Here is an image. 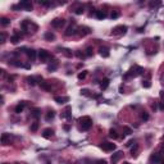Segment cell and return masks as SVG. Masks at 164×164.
I'll return each mask as SVG.
<instances>
[{
  "label": "cell",
  "instance_id": "42",
  "mask_svg": "<svg viewBox=\"0 0 164 164\" xmlns=\"http://www.w3.org/2000/svg\"><path fill=\"white\" fill-rule=\"evenodd\" d=\"M57 67H58L57 64H53V65H49V67H47V69L51 72V70H55V69H57Z\"/></svg>",
  "mask_w": 164,
  "mask_h": 164
},
{
  "label": "cell",
  "instance_id": "23",
  "mask_svg": "<svg viewBox=\"0 0 164 164\" xmlns=\"http://www.w3.org/2000/svg\"><path fill=\"white\" fill-rule=\"evenodd\" d=\"M40 87L44 89V90H46V91H50V90H51V87L49 86L47 82H40Z\"/></svg>",
  "mask_w": 164,
  "mask_h": 164
},
{
  "label": "cell",
  "instance_id": "12",
  "mask_svg": "<svg viewBox=\"0 0 164 164\" xmlns=\"http://www.w3.org/2000/svg\"><path fill=\"white\" fill-rule=\"evenodd\" d=\"M42 136H44L45 139H51V137L54 136V131L51 128H45L42 131Z\"/></svg>",
  "mask_w": 164,
  "mask_h": 164
},
{
  "label": "cell",
  "instance_id": "36",
  "mask_svg": "<svg viewBox=\"0 0 164 164\" xmlns=\"http://www.w3.org/2000/svg\"><path fill=\"white\" fill-rule=\"evenodd\" d=\"M92 53H94V51H92V49H91V47H87V49H86V57H91V55H92Z\"/></svg>",
  "mask_w": 164,
  "mask_h": 164
},
{
  "label": "cell",
  "instance_id": "3",
  "mask_svg": "<svg viewBox=\"0 0 164 164\" xmlns=\"http://www.w3.org/2000/svg\"><path fill=\"white\" fill-rule=\"evenodd\" d=\"M32 3L31 1H21L18 5H13V9H24V10H32Z\"/></svg>",
  "mask_w": 164,
  "mask_h": 164
},
{
  "label": "cell",
  "instance_id": "46",
  "mask_svg": "<svg viewBox=\"0 0 164 164\" xmlns=\"http://www.w3.org/2000/svg\"><path fill=\"white\" fill-rule=\"evenodd\" d=\"M96 164H106V160H105V159H103V160H97Z\"/></svg>",
  "mask_w": 164,
  "mask_h": 164
},
{
  "label": "cell",
  "instance_id": "28",
  "mask_svg": "<svg viewBox=\"0 0 164 164\" xmlns=\"http://www.w3.org/2000/svg\"><path fill=\"white\" fill-rule=\"evenodd\" d=\"M109 136H110L112 139H118L117 131H116V129H110V131H109Z\"/></svg>",
  "mask_w": 164,
  "mask_h": 164
},
{
  "label": "cell",
  "instance_id": "24",
  "mask_svg": "<svg viewBox=\"0 0 164 164\" xmlns=\"http://www.w3.org/2000/svg\"><path fill=\"white\" fill-rule=\"evenodd\" d=\"M10 41H12V44H18L19 41H21V36L18 35H14L10 37Z\"/></svg>",
  "mask_w": 164,
  "mask_h": 164
},
{
  "label": "cell",
  "instance_id": "8",
  "mask_svg": "<svg viewBox=\"0 0 164 164\" xmlns=\"http://www.w3.org/2000/svg\"><path fill=\"white\" fill-rule=\"evenodd\" d=\"M162 155L160 154H152L151 156H150V159H149V164H158L162 162Z\"/></svg>",
  "mask_w": 164,
  "mask_h": 164
},
{
  "label": "cell",
  "instance_id": "9",
  "mask_svg": "<svg viewBox=\"0 0 164 164\" xmlns=\"http://www.w3.org/2000/svg\"><path fill=\"white\" fill-rule=\"evenodd\" d=\"M39 58L41 62H45L47 59L50 58V54H49V51L45 50V49H41V50H39Z\"/></svg>",
  "mask_w": 164,
  "mask_h": 164
},
{
  "label": "cell",
  "instance_id": "21",
  "mask_svg": "<svg viewBox=\"0 0 164 164\" xmlns=\"http://www.w3.org/2000/svg\"><path fill=\"white\" fill-rule=\"evenodd\" d=\"M40 114H41V109H39V108H35V109H32V117L39 118V117H40Z\"/></svg>",
  "mask_w": 164,
  "mask_h": 164
},
{
  "label": "cell",
  "instance_id": "38",
  "mask_svg": "<svg viewBox=\"0 0 164 164\" xmlns=\"http://www.w3.org/2000/svg\"><path fill=\"white\" fill-rule=\"evenodd\" d=\"M110 17H112V19H116V18H118V17H119V12H117V10H116V12H113Z\"/></svg>",
  "mask_w": 164,
  "mask_h": 164
},
{
  "label": "cell",
  "instance_id": "37",
  "mask_svg": "<svg viewBox=\"0 0 164 164\" xmlns=\"http://www.w3.org/2000/svg\"><path fill=\"white\" fill-rule=\"evenodd\" d=\"M27 81H28L30 85H32V86L36 83V81H35V78H34V77H28V78H27Z\"/></svg>",
  "mask_w": 164,
  "mask_h": 164
},
{
  "label": "cell",
  "instance_id": "5",
  "mask_svg": "<svg viewBox=\"0 0 164 164\" xmlns=\"http://www.w3.org/2000/svg\"><path fill=\"white\" fill-rule=\"evenodd\" d=\"M31 27H37L35 23H32L31 21H28V19H24L23 22L21 23V28L26 31V32H31Z\"/></svg>",
  "mask_w": 164,
  "mask_h": 164
},
{
  "label": "cell",
  "instance_id": "39",
  "mask_svg": "<svg viewBox=\"0 0 164 164\" xmlns=\"http://www.w3.org/2000/svg\"><path fill=\"white\" fill-rule=\"evenodd\" d=\"M141 118H142V121H147V119H149V114L144 112V113L141 114Z\"/></svg>",
  "mask_w": 164,
  "mask_h": 164
},
{
  "label": "cell",
  "instance_id": "31",
  "mask_svg": "<svg viewBox=\"0 0 164 164\" xmlns=\"http://www.w3.org/2000/svg\"><path fill=\"white\" fill-rule=\"evenodd\" d=\"M37 128H39V122L36 121V122H34V123L31 124V131H32V132H36Z\"/></svg>",
  "mask_w": 164,
  "mask_h": 164
},
{
  "label": "cell",
  "instance_id": "7",
  "mask_svg": "<svg viewBox=\"0 0 164 164\" xmlns=\"http://www.w3.org/2000/svg\"><path fill=\"white\" fill-rule=\"evenodd\" d=\"M122 156H123V151L114 152V154L112 155V158H110V162H112V164H117L118 162L122 159Z\"/></svg>",
  "mask_w": 164,
  "mask_h": 164
},
{
  "label": "cell",
  "instance_id": "50",
  "mask_svg": "<svg viewBox=\"0 0 164 164\" xmlns=\"http://www.w3.org/2000/svg\"><path fill=\"white\" fill-rule=\"evenodd\" d=\"M162 81H163V83H164V78H163V80H162Z\"/></svg>",
  "mask_w": 164,
  "mask_h": 164
},
{
  "label": "cell",
  "instance_id": "44",
  "mask_svg": "<svg viewBox=\"0 0 164 164\" xmlns=\"http://www.w3.org/2000/svg\"><path fill=\"white\" fill-rule=\"evenodd\" d=\"M159 108H160V110H164V99L159 103Z\"/></svg>",
  "mask_w": 164,
  "mask_h": 164
},
{
  "label": "cell",
  "instance_id": "15",
  "mask_svg": "<svg viewBox=\"0 0 164 164\" xmlns=\"http://www.w3.org/2000/svg\"><path fill=\"white\" fill-rule=\"evenodd\" d=\"M10 142V135L9 133H3L1 135V144L3 145H8Z\"/></svg>",
  "mask_w": 164,
  "mask_h": 164
},
{
  "label": "cell",
  "instance_id": "49",
  "mask_svg": "<svg viewBox=\"0 0 164 164\" xmlns=\"http://www.w3.org/2000/svg\"><path fill=\"white\" fill-rule=\"evenodd\" d=\"M123 164H129V163H128V162H124V163H123Z\"/></svg>",
  "mask_w": 164,
  "mask_h": 164
},
{
  "label": "cell",
  "instance_id": "6",
  "mask_svg": "<svg viewBox=\"0 0 164 164\" xmlns=\"http://www.w3.org/2000/svg\"><path fill=\"white\" fill-rule=\"evenodd\" d=\"M100 147L104 150V151H114L116 150V144H113V142H103L101 145H100Z\"/></svg>",
  "mask_w": 164,
  "mask_h": 164
},
{
  "label": "cell",
  "instance_id": "4",
  "mask_svg": "<svg viewBox=\"0 0 164 164\" xmlns=\"http://www.w3.org/2000/svg\"><path fill=\"white\" fill-rule=\"evenodd\" d=\"M126 32H127V26H123V24H121V26H117V27H114V28H113V31H112V35L121 36V35H124Z\"/></svg>",
  "mask_w": 164,
  "mask_h": 164
},
{
  "label": "cell",
  "instance_id": "34",
  "mask_svg": "<svg viewBox=\"0 0 164 164\" xmlns=\"http://www.w3.org/2000/svg\"><path fill=\"white\" fill-rule=\"evenodd\" d=\"M151 86V83L149 80H145V81H142V87H145V89H149Z\"/></svg>",
  "mask_w": 164,
  "mask_h": 164
},
{
  "label": "cell",
  "instance_id": "2",
  "mask_svg": "<svg viewBox=\"0 0 164 164\" xmlns=\"http://www.w3.org/2000/svg\"><path fill=\"white\" fill-rule=\"evenodd\" d=\"M78 123H80V128H81L82 131H87V129L91 128V126H92L91 118L87 117V116L80 118V119H78Z\"/></svg>",
  "mask_w": 164,
  "mask_h": 164
},
{
  "label": "cell",
  "instance_id": "33",
  "mask_svg": "<svg viewBox=\"0 0 164 164\" xmlns=\"http://www.w3.org/2000/svg\"><path fill=\"white\" fill-rule=\"evenodd\" d=\"M5 40H7V34H5V32H1V34H0V42L4 44Z\"/></svg>",
  "mask_w": 164,
  "mask_h": 164
},
{
  "label": "cell",
  "instance_id": "30",
  "mask_svg": "<svg viewBox=\"0 0 164 164\" xmlns=\"http://www.w3.org/2000/svg\"><path fill=\"white\" fill-rule=\"evenodd\" d=\"M0 23L3 24V26H8V24L10 23V21H9L8 18H5V17H3V18L0 19Z\"/></svg>",
  "mask_w": 164,
  "mask_h": 164
},
{
  "label": "cell",
  "instance_id": "43",
  "mask_svg": "<svg viewBox=\"0 0 164 164\" xmlns=\"http://www.w3.org/2000/svg\"><path fill=\"white\" fill-rule=\"evenodd\" d=\"M123 131L126 132V135H131V133H132V131H131L128 127H123Z\"/></svg>",
  "mask_w": 164,
  "mask_h": 164
},
{
  "label": "cell",
  "instance_id": "26",
  "mask_svg": "<svg viewBox=\"0 0 164 164\" xmlns=\"http://www.w3.org/2000/svg\"><path fill=\"white\" fill-rule=\"evenodd\" d=\"M73 34H76V27H68V30H67V32H65V35L67 36H70V35H73Z\"/></svg>",
  "mask_w": 164,
  "mask_h": 164
},
{
  "label": "cell",
  "instance_id": "41",
  "mask_svg": "<svg viewBox=\"0 0 164 164\" xmlns=\"http://www.w3.org/2000/svg\"><path fill=\"white\" fill-rule=\"evenodd\" d=\"M39 3H40L41 5H45V7H50V5H51V3H49V1H41V0H40Z\"/></svg>",
  "mask_w": 164,
  "mask_h": 164
},
{
  "label": "cell",
  "instance_id": "11",
  "mask_svg": "<svg viewBox=\"0 0 164 164\" xmlns=\"http://www.w3.org/2000/svg\"><path fill=\"white\" fill-rule=\"evenodd\" d=\"M54 100H55L58 104H64V103H68V101H69V97H68V96H55Z\"/></svg>",
  "mask_w": 164,
  "mask_h": 164
},
{
  "label": "cell",
  "instance_id": "19",
  "mask_svg": "<svg viewBox=\"0 0 164 164\" xmlns=\"http://www.w3.org/2000/svg\"><path fill=\"white\" fill-rule=\"evenodd\" d=\"M62 117L67 118V119H70V118H72V116H70V106H67V108H65V110H64V113L62 114Z\"/></svg>",
  "mask_w": 164,
  "mask_h": 164
},
{
  "label": "cell",
  "instance_id": "45",
  "mask_svg": "<svg viewBox=\"0 0 164 164\" xmlns=\"http://www.w3.org/2000/svg\"><path fill=\"white\" fill-rule=\"evenodd\" d=\"M135 144H136V140H131V141H128L127 146H132V145H135Z\"/></svg>",
  "mask_w": 164,
  "mask_h": 164
},
{
  "label": "cell",
  "instance_id": "47",
  "mask_svg": "<svg viewBox=\"0 0 164 164\" xmlns=\"http://www.w3.org/2000/svg\"><path fill=\"white\" fill-rule=\"evenodd\" d=\"M160 97H164V91H160Z\"/></svg>",
  "mask_w": 164,
  "mask_h": 164
},
{
  "label": "cell",
  "instance_id": "20",
  "mask_svg": "<svg viewBox=\"0 0 164 164\" xmlns=\"http://www.w3.org/2000/svg\"><path fill=\"white\" fill-rule=\"evenodd\" d=\"M105 17H106V13L105 12H103V10H97V12H96V18H97V19H100V21H101V19H104Z\"/></svg>",
  "mask_w": 164,
  "mask_h": 164
},
{
  "label": "cell",
  "instance_id": "48",
  "mask_svg": "<svg viewBox=\"0 0 164 164\" xmlns=\"http://www.w3.org/2000/svg\"><path fill=\"white\" fill-rule=\"evenodd\" d=\"M159 164H164V159H162V162H160Z\"/></svg>",
  "mask_w": 164,
  "mask_h": 164
},
{
  "label": "cell",
  "instance_id": "18",
  "mask_svg": "<svg viewBox=\"0 0 164 164\" xmlns=\"http://www.w3.org/2000/svg\"><path fill=\"white\" fill-rule=\"evenodd\" d=\"M24 106H26V101H21L18 105L15 106V109H14L15 113H22V110L24 109Z\"/></svg>",
  "mask_w": 164,
  "mask_h": 164
},
{
  "label": "cell",
  "instance_id": "17",
  "mask_svg": "<svg viewBox=\"0 0 164 164\" xmlns=\"http://www.w3.org/2000/svg\"><path fill=\"white\" fill-rule=\"evenodd\" d=\"M109 78H104V80H101V82H100V89L101 90H106L108 89V86H109Z\"/></svg>",
  "mask_w": 164,
  "mask_h": 164
},
{
  "label": "cell",
  "instance_id": "27",
  "mask_svg": "<svg viewBox=\"0 0 164 164\" xmlns=\"http://www.w3.org/2000/svg\"><path fill=\"white\" fill-rule=\"evenodd\" d=\"M62 51H63V54H64L67 58H72V51H70L69 49H63Z\"/></svg>",
  "mask_w": 164,
  "mask_h": 164
},
{
  "label": "cell",
  "instance_id": "25",
  "mask_svg": "<svg viewBox=\"0 0 164 164\" xmlns=\"http://www.w3.org/2000/svg\"><path fill=\"white\" fill-rule=\"evenodd\" d=\"M45 39L49 40V41H51V40H55V35L53 34V32H46L45 34Z\"/></svg>",
  "mask_w": 164,
  "mask_h": 164
},
{
  "label": "cell",
  "instance_id": "14",
  "mask_svg": "<svg viewBox=\"0 0 164 164\" xmlns=\"http://www.w3.org/2000/svg\"><path fill=\"white\" fill-rule=\"evenodd\" d=\"M90 32H91V30H90L89 27H80L77 34H78L80 36H86V35H89Z\"/></svg>",
  "mask_w": 164,
  "mask_h": 164
},
{
  "label": "cell",
  "instance_id": "40",
  "mask_svg": "<svg viewBox=\"0 0 164 164\" xmlns=\"http://www.w3.org/2000/svg\"><path fill=\"white\" fill-rule=\"evenodd\" d=\"M74 12H76V14H82L83 13V7H78Z\"/></svg>",
  "mask_w": 164,
  "mask_h": 164
},
{
  "label": "cell",
  "instance_id": "35",
  "mask_svg": "<svg viewBox=\"0 0 164 164\" xmlns=\"http://www.w3.org/2000/svg\"><path fill=\"white\" fill-rule=\"evenodd\" d=\"M86 76H87V70H82L81 73L78 74V78H80V80H83V78H86Z\"/></svg>",
  "mask_w": 164,
  "mask_h": 164
},
{
  "label": "cell",
  "instance_id": "32",
  "mask_svg": "<svg viewBox=\"0 0 164 164\" xmlns=\"http://www.w3.org/2000/svg\"><path fill=\"white\" fill-rule=\"evenodd\" d=\"M160 4H162L160 1H151V3L149 4V7H150V8L152 9V8H156V7H159Z\"/></svg>",
  "mask_w": 164,
  "mask_h": 164
},
{
  "label": "cell",
  "instance_id": "10",
  "mask_svg": "<svg viewBox=\"0 0 164 164\" xmlns=\"http://www.w3.org/2000/svg\"><path fill=\"white\" fill-rule=\"evenodd\" d=\"M64 23H65V21L62 19V18H55V19L51 21V26H53L54 28H60V27L64 26Z\"/></svg>",
  "mask_w": 164,
  "mask_h": 164
},
{
  "label": "cell",
  "instance_id": "22",
  "mask_svg": "<svg viewBox=\"0 0 164 164\" xmlns=\"http://www.w3.org/2000/svg\"><path fill=\"white\" fill-rule=\"evenodd\" d=\"M54 117H55V112H54V110H50V112H47L45 119H46V121H51Z\"/></svg>",
  "mask_w": 164,
  "mask_h": 164
},
{
  "label": "cell",
  "instance_id": "16",
  "mask_svg": "<svg viewBox=\"0 0 164 164\" xmlns=\"http://www.w3.org/2000/svg\"><path fill=\"white\" fill-rule=\"evenodd\" d=\"M26 54H27L28 59H31V60H35L36 59V51L34 50V49H27Z\"/></svg>",
  "mask_w": 164,
  "mask_h": 164
},
{
  "label": "cell",
  "instance_id": "13",
  "mask_svg": "<svg viewBox=\"0 0 164 164\" xmlns=\"http://www.w3.org/2000/svg\"><path fill=\"white\" fill-rule=\"evenodd\" d=\"M99 54L103 57V58H108L109 55H110V53H109V49L105 46H103V47H100L99 49Z\"/></svg>",
  "mask_w": 164,
  "mask_h": 164
},
{
  "label": "cell",
  "instance_id": "1",
  "mask_svg": "<svg viewBox=\"0 0 164 164\" xmlns=\"http://www.w3.org/2000/svg\"><path fill=\"white\" fill-rule=\"evenodd\" d=\"M142 73H144V68H142V67H140V65H133V67L123 76V78H124V80H127L129 77H133V78H135V77L141 76Z\"/></svg>",
  "mask_w": 164,
  "mask_h": 164
},
{
  "label": "cell",
  "instance_id": "29",
  "mask_svg": "<svg viewBox=\"0 0 164 164\" xmlns=\"http://www.w3.org/2000/svg\"><path fill=\"white\" fill-rule=\"evenodd\" d=\"M137 150H139V145H137V144H135V145H133V147L131 149V154H132V156L137 154Z\"/></svg>",
  "mask_w": 164,
  "mask_h": 164
}]
</instances>
